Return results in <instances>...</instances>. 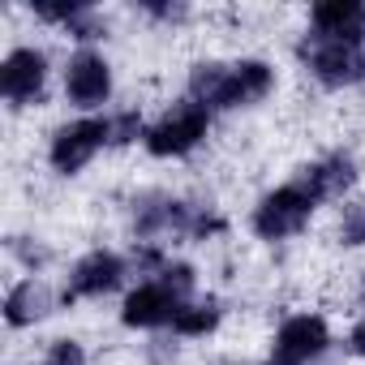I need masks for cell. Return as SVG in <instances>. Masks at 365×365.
Returning <instances> with one entry per match:
<instances>
[{
    "label": "cell",
    "instance_id": "cell-19",
    "mask_svg": "<svg viewBox=\"0 0 365 365\" xmlns=\"http://www.w3.org/2000/svg\"><path fill=\"white\" fill-rule=\"evenodd\" d=\"M352 348H356V352H361V356H365V322H361V327H356V331H352Z\"/></svg>",
    "mask_w": 365,
    "mask_h": 365
},
{
    "label": "cell",
    "instance_id": "cell-10",
    "mask_svg": "<svg viewBox=\"0 0 365 365\" xmlns=\"http://www.w3.org/2000/svg\"><path fill=\"white\" fill-rule=\"evenodd\" d=\"M108 86H112V78H108V65H103L99 56L82 52V56L69 65V99H73V103L95 108V103L108 99Z\"/></svg>",
    "mask_w": 365,
    "mask_h": 365
},
{
    "label": "cell",
    "instance_id": "cell-18",
    "mask_svg": "<svg viewBox=\"0 0 365 365\" xmlns=\"http://www.w3.org/2000/svg\"><path fill=\"white\" fill-rule=\"evenodd\" d=\"M112 129V142H129V138H138V116L133 112H125L116 125H108Z\"/></svg>",
    "mask_w": 365,
    "mask_h": 365
},
{
    "label": "cell",
    "instance_id": "cell-5",
    "mask_svg": "<svg viewBox=\"0 0 365 365\" xmlns=\"http://www.w3.org/2000/svg\"><path fill=\"white\" fill-rule=\"evenodd\" d=\"M103 138H112V129H108L103 120H82V125L61 129L56 142H52V163H56L61 172H78V168L103 146Z\"/></svg>",
    "mask_w": 365,
    "mask_h": 365
},
{
    "label": "cell",
    "instance_id": "cell-6",
    "mask_svg": "<svg viewBox=\"0 0 365 365\" xmlns=\"http://www.w3.org/2000/svg\"><path fill=\"white\" fill-rule=\"evenodd\" d=\"M314 26L322 39L356 43L365 35V5H356V0H322L314 9Z\"/></svg>",
    "mask_w": 365,
    "mask_h": 365
},
{
    "label": "cell",
    "instance_id": "cell-4",
    "mask_svg": "<svg viewBox=\"0 0 365 365\" xmlns=\"http://www.w3.org/2000/svg\"><path fill=\"white\" fill-rule=\"evenodd\" d=\"M309 211H314V198L301 190V185H288V190H279V194H271L262 207H258V215H254V228L262 232V237H288V232H297L305 220H309Z\"/></svg>",
    "mask_w": 365,
    "mask_h": 365
},
{
    "label": "cell",
    "instance_id": "cell-8",
    "mask_svg": "<svg viewBox=\"0 0 365 365\" xmlns=\"http://www.w3.org/2000/svg\"><path fill=\"white\" fill-rule=\"evenodd\" d=\"M327 348V327H322V318H292V322H284V331H279V344H275V356H284V361H297V365H305L309 356H318Z\"/></svg>",
    "mask_w": 365,
    "mask_h": 365
},
{
    "label": "cell",
    "instance_id": "cell-1",
    "mask_svg": "<svg viewBox=\"0 0 365 365\" xmlns=\"http://www.w3.org/2000/svg\"><path fill=\"white\" fill-rule=\"evenodd\" d=\"M271 91V69L262 61H245V65H202L194 69V103H220V108H237L250 99H262Z\"/></svg>",
    "mask_w": 365,
    "mask_h": 365
},
{
    "label": "cell",
    "instance_id": "cell-9",
    "mask_svg": "<svg viewBox=\"0 0 365 365\" xmlns=\"http://www.w3.org/2000/svg\"><path fill=\"white\" fill-rule=\"evenodd\" d=\"M39 86H43V56L31 52V48L14 52L5 61V69H0V91H5L9 99H18V103L22 99H35Z\"/></svg>",
    "mask_w": 365,
    "mask_h": 365
},
{
    "label": "cell",
    "instance_id": "cell-14",
    "mask_svg": "<svg viewBox=\"0 0 365 365\" xmlns=\"http://www.w3.org/2000/svg\"><path fill=\"white\" fill-rule=\"evenodd\" d=\"M215 318H220V309L207 301V305H185V309H176L172 327H176L180 335H202V331H211V327H215Z\"/></svg>",
    "mask_w": 365,
    "mask_h": 365
},
{
    "label": "cell",
    "instance_id": "cell-17",
    "mask_svg": "<svg viewBox=\"0 0 365 365\" xmlns=\"http://www.w3.org/2000/svg\"><path fill=\"white\" fill-rule=\"evenodd\" d=\"M48 365H82V348L69 344V339H61V344L52 348V361H48Z\"/></svg>",
    "mask_w": 365,
    "mask_h": 365
},
{
    "label": "cell",
    "instance_id": "cell-3",
    "mask_svg": "<svg viewBox=\"0 0 365 365\" xmlns=\"http://www.w3.org/2000/svg\"><path fill=\"white\" fill-rule=\"evenodd\" d=\"M305 56L314 65V73L327 82V86H344V82H361L365 78V56L356 43H339V39H314L305 43Z\"/></svg>",
    "mask_w": 365,
    "mask_h": 365
},
{
    "label": "cell",
    "instance_id": "cell-12",
    "mask_svg": "<svg viewBox=\"0 0 365 365\" xmlns=\"http://www.w3.org/2000/svg\"><path fill=\"white\" fill-rule=\"evenodd\" d=\"M348 185H352V163L335 155V159H327V163H318V168L305 172V185H301V190L318 202V198H335V194H344Z\"/></svg>",
    "mask_w": 365,
    "mask_h": 365
},
{
    "label": "cell",
    "instance_id": "cell-2",
    "mask_svg": "<svg viewBox=\"0 0 365 365\" xmlns=\"http://www.w3.org/2000/svg\"><path fill=\"white\" fill-rule=\"evenodd\" d=\"M202 133H207V108L202 103H180L172 116H163L146 133V146H150V155H185Z\"/></svg>",
    "mask_w": 365,
    "mask_h": 365
},
{
    "label": "cell",
    "instance_id": "cell-15",
    "mask_svg": "<svg viewBox=\"0 0 365 365\" xmlns=\"http://www.w3.org/2000/svg\"><path fill=\"white\" fill-rule=\"evenodd\" d=\"M344 245H365V202L348 207V215H344Z\"/></svg>",
    "mask_w": 365,
    "mask_h": 365
},
{
    "label": "cell",
    "instance_id": "cell-16",
    "mask_svg": "<svg viewBox=\"0 0 365 365\" xmlns=\"http://www.w3.org/2000/svg\"><path fill=\"white\" fill-rule=\"evenodd\" d=\"M163 288H172L176 297H185V292L194 288V271H190V267H172L168 279H163Z\"/></svg>",
    "mask_w": 365,
    "mask_h": 365
},
{
    "label": "cell",
    "instance_id": "cell-11",
    "mask_svg": "<svg viewBox=\"0 0 365 365\" xmlns=\"http://www.w3.org/2000/svg\"><path fill=\"white\" fill-rule=\"evenodd\" d=\"M116 284H120V258H112V254H91V258L78 267V275H73V284H69L65 297H95V292H108V288H116Z\"/></svg>",
    "mask_w": 365,
    "mask_h": 365
},
{
    "label": "cell",
    "instance_id": "cell-13",
    "mask_svg": "<svg viewBox=\"0 0 365 365\" xmlns=\"http://www.w3.org/2000/svg\"><path fill=\"white\" fill-rule=\"evenodd\" d=\"M48 305H52V292H48L43 284L26 279L22 288H14V292H9V301H5V318H9L14 327H26V322L43 318V314H48Z\"/></svg>",
    "mask_w": 365,
    "mask_h": 365
},
{
    "label": "cell",
    "instance_id": "cell-20",
    "mask_svg": "<svg viewBox=\"0 0 365 365\" xmlns=\"http://www.w3.org/2000/svg\"><path fill=\"white\" fill-rule=\"evenodd\" d=\"M267 365H297V361H284V356H271Z\"/></svg>",
    "mask_w": 365,
    "mask_h": 365
},
{
    "label": "cell",
    "instance_id": "cell-7",
    "mask_svg": "<svg viewBox=\"0 0 365 365\" xmlns=\"http://www.w3.org/2000/svg\"><path fill=\"white\" fill-rule=\"evenodd\" d=\"M176 301H180V297H176L172 288L146 284V288L129 292V301H125V322H129V327H159V322L176 318V309H180Z\"/></svg>",
    "mask_w": 365,
    "mask_h": 365
}]
</instances>
